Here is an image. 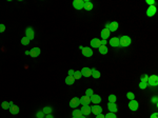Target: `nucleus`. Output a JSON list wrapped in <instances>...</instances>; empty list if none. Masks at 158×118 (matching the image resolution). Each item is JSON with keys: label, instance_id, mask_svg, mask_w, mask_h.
I'll return each mask as SVG.
<instances>
[{"label": "nucleus", "instance_id": "nucleus-36", "mask_svg": "<svg viewBox=\"0 0 158 118\" xmlns=\"http://www.w3.org/2000/svg\"><path fill=\"white\" fill-rule=\"evenodd\" d=\"M36 116H37V118H43L44 117V113H43L42 111H39V112H37Z\"/></svg>", "mask_w": 158, "mask_h": 118}, {"label": "nucleus", "instance_id": "nucleus-13", "mask_svg": "<svg viewBox=\"0 0 158 118\" xmlns=\"http://www.w3.org/2000/svg\"><path fill=\"white\" fill-rule=\"evenodd\" d=\"M79 101H80V104H82V105H89V103L91 102V99H90V97L84 95L81 98H79Z\"/></svg>", "mask_w": 158, "mask_h": 118}, {"label": "nucleus", "instance_id": "nucleus-23", "mask_svg": "<svg viewBox=\"0 0 158 118\" xmlns=\"http://www.w3.org/2000/svg\"><path fill=\"white\" fill-rule=\"evenodd\" d=\"M92 76L94 78H96V79H98V78L100 77V72L98 70H96V69H93L92 70Z\"/></svg>", "mask_w": 158, "mask_h": 118}, {"label": "nucleus", "instance_id": "nucleus-44", "mask_svg": "<svg viewBox=\"0 0 158 118\" xmlns=\"http://www.w3.org/2000/svg\"><path fill=\"white\" fill-rule=\"evenodd\" d=\"M9 105H10V108H11V107H13V105H14L13 101H9Z\"/></svg>", "mask_w": 158, "mask_h": 118}, {"label": "nucleus", "instance_id": "nucleus-37", "mask_svg": "<svg viewBox=\"0 0 158 118\" xmlns=\"http://www.w3.org/2000/svg\"><path fill=\"white\" fill-rule=\"evenodd\" d=\"M4 31H5V25L2 24V23H0V33L4 32Z\"/></svg>", "mask_w": 158, "mask_h": 118}, {"label": "nucleus", "instance_id": "nucleus-33", "mask_svg": "<svg viewBox=\"0 0 158 118\" xmlns=\"http://www.w3.org/2000/svg\"><path fill=\"white\" fill-rule=\"evenodd\" d=\"M104 118H117V116L115 115V113H111V112H109V113L104 116Z\"/></svg>", "mask_w": 158, "mask_h": 118}, {"label": "nucleus", "instance_id": "nucleus-34", "mask_svg": "<svg viewBox=\"0 0 158 118\" xmlns=\"http://www.w3.org/2000/svg\"><path fill=\"white\" fill-rule=\"evenodd\" d=\"M93 90L92 89H88V90H86V91H85V95L86 96H88V97H91V96H93Z\"/></svg>", "mask_w": 158, "mask_h": 118}, {"label": "nucleus", "instance_id": "nucleus-20", "mask_svg": "<svg viewBox=\"0 0 158 118\" xmlns=\"http://www.w3.org/2000/svg\"><path fill=\"white\" fill-rule=\"evenodd\" d=\"M74 82H75V79H74L73 76H68V77L65 78V83L68 84V85H72V84H74Z\"/></svg>", "mask_w": 158, "mask_h": 118}, {"label": "nucleus", "instance_id": "nucleus-42", "mask_svg": "<svg viewBox=\"0 0 158 118\" xmlns=\"http://www.w3.org/2000/svg\"><path fill=\"white\" fill-rule=\"evenodd\" d=\"M106 43H108V42H106V40H101V45H105Z\"/></svg>", "mask_w": 158, "mask_h": 118}, {"label": "nucleus", "instance_id": "nucleus-17", "mask_svg": "<svg viewBox=\"0 0 158 118\" xmlns=\"http://www.w3.org/2000/svg\"><path fill=\"white\" fill-rule=\"evenodd\" d=\"M156 13V6L155 5H151L149 7V9L147 10V15H148V17H152L154 16Z\"/></svg>", "mask_w": 158, "mask_h": 118}, {"label": "nucleus", "instance_id": "nucleus-2", "mask_svg": "<svg viewBox=\"0 0 158 118\" xmlns=\"http://www.w3.org/2000/svg\"><path fill=\"white\" fill-rule=\"evenodd\" d=\"M148 85H153V86H156L158 85V77L156 75H152V76H149V80H148Z\"/></svg>", "mask_w": 158, "mask_h": 118}, {"label": "nucleus", "instance_id": "nucleus-10", "mask_svg": "<svg viewBox=\"0 0 158 118\" xmlns=\"http://www.w3.org/2000/svg\"><path fill=\"white\" fill-rule=\"evenodd\" d=\"M90 99H91V102H93L95 104H98L101 102V97L99 95H96V94H93V96H91Z\"/></svg>", "mask_w": 158, "mask_h": 118}, {"label": "nucleus", "instance_id": "nucleus-14", "mask_svg": "<svg viewBox=\"0 0 158 118\" xmlns=\"http://www.w3.org/2000/svg\"><path fill=\"white\" fill-rule=\"evenodd\" d=\"M30 55L32 57H38L40 55V49L39 48H33L32 50H30Z\"/></svg>", "mask_w": 158, "mask_h": 118}, {"label": "nucleus", "instance_id": "nucleus-7", "mask_svg": "<svg viewBox=\"0 0 158 118\" xmlns=\"http://www.w3.org/2000/svg\"><path fill=\"white\" fill-rule=\"evenodd\" d=\"M79 104H80V101H79V98H77V97L72 98V100L70 101V107L73 109H77Z\"/></svg>", "mask_w": 158, "mask_h": 118}, {"label": "nucleus", "instance_id": "nucleus-25", "mask_svg": "<svg viewBox=\"0 0 158 118\" xmlns=\"http://www.w3.org/2000/svg\"><path fill=\"white\" fill-rule=\"evenodd\" d=\"M80 116H82L80 110H77V109L74 110V111H73V117H75V118H79Z\"/></svg>", "mask_w": 158, "mask_h": 118}, {"label": "nucleus", "instance_id": "nucleus-1", "mask_svg": "<svg viewBox=\"0 0 158 118\" xmlns=\"http://www.w3.org/2000/svg\"><path fill=\"white\" fill-rule=\"evenodd\" d=\"M131 44V38L129 36H121L119 38V45L123 46V48H126Z\"/></svg>", "mask_w": 158, "mask_h": 118}, {"label": "nucleus", "instance_id": "nucleus-29", "mask_svg": "<svg viewBox=\"0 0 158 118\" xmlns=\"http://www.w3.org/2000/svg\"><path fill=\"white\" fill-rule=\"evenodd\" d=\"M30 39H27L26 37H23L22 39H21V43H22V44L23 45H27V44H29V43H30Z\"/></svg>", "mask_w": 158, "mask_h": 118}, {"label": "nucleus", "instance_id": "nucleus-39", "mask_svg": "<svg viewBox=\"0 0 158 118\" xmlns=\"http://www.w3.org/2000/svg\"><path fill=\"white\" fill-rule=\"evenodd\" d=\"M151 118H158V114L157 113H153L151 115Z\"/></svg>", "mask_w": 158, "mask_h": 118}, {"label": "nucleus", "instance_id": "nucleus-26", "mask_svg": "<svg viewBox=\"0 0 158 118\" xmlns=\"http://www.w3.org/2000/svg\"><path fill=\"white\" fill-rule=\"evenodd\" d=\"M73 77H74V79H80V78L82 77L81 72H80V71H75Z\"/></svg>", "mask_w": 158, "mask_h": 118}, {"label": "nucleus", "instance_id": "nucleus-15", "mask_svg": "<svg viewBox=\"0 0 158 118\" xmlns=\"http://www.w3.org/2000/svg\"><path fill=\"white\" fill-rule=\"evenodd\" d=\"M91 45H92L93 48H99L101 45V40L98 38H93L92 40H91Z\"/></svg>", "mask_w": 158, "mask_h": 118}, {"label": "nucleus", "instance_id": "nucleus-22", "mask_svg": "<svg viewBox=\"0 0 158 118\" xmlns=\"http://www.w3.org/2000/svg\"><path fill=\"white\" fill-rule=\"evenodd\" d=\"M10 112H11V114H13V115H16V114L19 113V108L17 107V105L14 104L13 107L10 108Z\"/></svg>", "mask_w": 158, "mask_h": 118}, {"label": "nucleus", "instance_id": "nucleus-6", "mask_svg": "<svg viewBox=\"0 0 158 118\" xmlns=\"http://www.w3.org/2000/svg\"><path fill=\"white\" fill-rule=\"evenodd\" d=\"M138 108H139V104H138V102L135 99L130 100V102H129V109L131 110V111H137Z\"/></svg>", "mask_w": 158, "mask_h": 118}, {"label": "nucleus", "instance_id": "nucleus-30", "mask_svg": "<svg viewBox=\"0 0 158 118\" xmlns=\"http://www.w3.org/2000/svg\"><path fill=\"white\" fill-rule=\"evenodd\" d=\"M126 97H128V99H130V100L135 99V95H134V93H132V92L126 93Z\"/></svg>", "mask_w": 158, "mask_h": 118}, {"label": "nucleus", "instance_id": "nucleus-12", "mask_svg": "<svg viewBox=\"0 0 158 118\" xmlns=\"http://www.w3.org/2000/svg\"><path fill=\"white\" fill-rule=\"evenodd\" d=\"M82 55L85 57H92L93 56V51L91 48H83L82 49Z\"/></svg>", "mask_w": 158, "mask_h": 118}, {"label": "nucleus", "instance_id": "nucleus-35", "mask_svg": "<svg viewBox=\"0 0 158 118\" xmlns=\"http://www.w3.org/2000/svg\"><path fill=\"white\" fill-rule=\"evenodd\" d=\"M147 86H148V83H147V82H141V81H140V83H139V88H140V89L144 90L145 88H147Z\"/></svg>", "mask_w": 158, "mask_h": 118}, {"label": "nucleus", "instance_id": "nucleus-27", "mask_svg": "<svg viewBox=\"0 0 158 118\" xmlns=\"http://www.w3.org/2000/svg\"><path fill=\"white\" fill-rule=\"evenodd\" d=\"M52 111H53V109L51 107H45V108H43V110H42V112L44 114H51Z\"/></svg>", "mask_w": 158, "mask_h": 118}, {"label": "nucleus", "instance_id": "nucleus-8", "mask_svg": "<svg viewBox=\"0 0 158 118\" xmlns=\"http://www.w3.org/2000/svg\"><path fill=\"white\" fill-rule=\"evenodd\" d=\"M80 72H81V75L84 76V77H91L92 76V69H90V68H83Z\"/></svg>", "mask_w": 158, "mask_h": 118}, {"label": "nucleus", "instance_id": "nucleus-28", "mask_svg": "<svg viewBox=\"0 0 158 118\" xmlns=\"http://www.w3.org/2000/svg\"><path fill=\"white\" fill-rule=\"evenodd\" d=\"M1 107H2V109H4V110H10L9 101H3L2 103H1Z\"/></svg>", "mask_w": 158, "mask_h": 118}, {"label": "nucleus", "instance_id": "nucleus-3", "mask_svg": "<svg viewBox=\"0 0 158 118\" xmlns=\"http://www.w3.org/2000/svg\"><path fill=\"white\" fill-rule=\"evenodd\" d=\"M73 6L76 10H81L84 7V1L83 0H74L73 1Z\"/></svg>", "mask_w": 158, "mask_h": 118}, {"label": "nucleus", "instance_id": "nucleus-46", "mask_svg": "<svg viewBox=\"0 0 158 118\" xmlns=\"http://www.w3.org/2000/svg\"><path fill=\"white\" fill-rule=\"evenodd\" d=\"M79 118H85V116H83V115H82V116H80Z\"/></svg>", "mask_w": 158, "mask_h": 118}, {"label": "nucleus", "instance_id": "nucleus-24", "mask_svg": "<svg viewBox=\"0 0 158 118\" xmlns=\"http://www.w3.org/2000/svg\"><path fill=\"white\" fill-rule=\"evenodd\" d=\"M98 49H99V53H100V54H103V55L108 53V51H109L108 48H106L105 45H100Z\"/></svg>", "mask_w": 158, "mask_h": 118}, {"label": "nucleus", "instance_id": "nucleus-32", "mask_svg": "<svg viewBox=\"0 0 158 118\" xmlns=\"http://www.w3.org/2000/svg\"><path fill=\"white\" fill-rule=\"evenodd\" d=\"M148 80H149V76L145 75V74L140 77V81H141V82H147V83H148Z\"/></svg>", "mask_w": 158, "mask_h": 118}, {"label": "nucleus", "instance_id": "nucleus-11", "mask_svg": "<svg viewBox=\"0 0 158 118\" xmlns=\"http://www.w3.org/2000/svg\"><path fill=\"white\" fill-rule=\"evenodd\" d=\"M81 114L83 116H88L89 114H91L92 112H91V107H89V105H82V108H81Z\"/></svg>", "mask_w": 158, "mask_h": 118}, {"label": "nucleus", "instance_id": "nucleus-41", "mask_svg": "<svg viewBox=\"0 0 158 118\" xmlns=\"http://www.w3.org/2000/svg\"><path fill=\"white\" fill-rule=\"evenodd\" d=\"M96 118H104V115H102V113L98 114V115H96Z\"/></svg>", "mask_w": 158, "mask_h": 118}, {"label": "nucleus", "instance_id": "nucleus-5", "mask_svg": "<svg viewBox=\"0 0 158 118\" xmlns=\"http://www.w3.org/2000/svg\"><path fill=\"white\" fill-rule=\"evenodd\" d=\"M105 29H109L110 32H115V31H117V29H118V22L114 21V22L108 23V24L105 25Z\"/></svg>", "mask_w": 158, "mask_h": 118}, {"label": "nucleus", "instance_id": "nucleus-45", "mask_svg": "<svg viewBox=\"0 0 158 118\" xmlns=\"http://www.w3.org/2000/svg\"><path fill=\"white\" fill-rule=\"evenodd\" d=\"M45 118H54L52 115H51V114H47V115H46V117Z\"/></svg>", "mask_w": 158, "mask_h": 118}, {"label": "nucleus", "instance_id": "nucleus-47", "mask_svg": "<svg viewBox=\"0 0 158 118\" xmlns=\"http://www.w3.org/2000/svg\"><path fill=\"white\" fill-rule=\"evenodd\" d=\"M73 118H75V117H73Z\"/></svg>", "mask_w": 158, "mask_h": 118}, {"label": "nucleus", "instance_id": "nucleus-38", "mask_svg": "<svg viewBox=\"0 0 158 118\" xmlns=\"http://www.w3.org/2000/svg\"><path fill=\"white\" fill-rule=\"evenodd\" d=\"M147 3H148V4H150V6H151V5L155 4V1H154V0H147Z\"/></svg>", "mask_w": 158, "mask_h": 118}, {"label": "nucleus", "instance_id": "nucleus-4", "mask_svg": "<svg viewBox=\"0 0 158 118\" xmlns=\"http://www.w3.org/2000/svg\"><path fill=\"white\" fill-rule=\"evenodd\" d=\"M25 37L27 39H30V40H33V39H34L35 32H34V30L32 29V27H26V30H25Z\"/></svg>", "mask_w": 158, "mask_h": 118}, {"label": "nucleus", "instance_id": "nucleus-31", "mask_svg": "<svg viewBox=\"0 0 158 118\" xmlns=\"http://www.w3.org/2000/svg\"><path fill=\"white\" fill-rule=\"evenodd\" d=\"M116 96L115 95H110L109 96V102H112V103H115L116 102Z\"/></svg>", "mask_w": 158, "mask_h": 118}, {"label": "nucleus", "instance_id": "nucleus-40", "mask_svg": "<svg viewBox=\"0 0 158 118\" xmlns=\"http://www.w3.org/2000/svg\"><path fill=\"white\" fill-rule=\"evenodd\" d=\"M74 72H75V71L70 70V71H69V76H73V75H74Z\"/></svg>", "mask_w": 158, "mask_h": 118}, {"label": "nucleus", "instance_id": "nucleus-9", "mask_svg": "<svg viewBox=\"0 0 158 118\" xmlns=\"http://www.w3.org/2000/svg\"><path fill=\"white\" fill-rule=\"evenodd\" d=\"M91 112H93V114L95 115H98V114H101L102 113V108L100 105H93L92 108H91Z\"/></svg>", "mask_w": 158, "mask_h": 118}, {"label": "nucleus", "instance_id": "nucleus-19", "mask_svg": "<svg viewBox=\"0 0 158 118\" xmlns=\"http://www.w3.org/2000/svg\"><path fill=\"white\" fill-rule=\"evenodd\" d=\"M108 109L110 110L111 113H115V112L118 111V108H117L116 103H112V102H109L108 103Z\"/></svg>", "mask_w": 158, "mask_h": 118}, {"label": "nucleus", "instance_id": "nucleus-43", "mask_svg": "<svg viewBox=\"0 0 158 118\" xmlns=\"http://www.w3.org/2000/svg\"><path fill=\"white\" fill-rule=\"evenodd\" d=\"M153 102H154V103H156V104H157V98H156V97H154V98H153Z\"/></svg>", "mask_w": 158, "mask_h": 118}, {"label": "nucleus", "instance_id": "nucleus-18", "mask_svg": "<svg viewBox=\"0 0 158 118\" xmlns=\"http://www.w3.org/2000/svg\"><path fill=\"white\" fill-rule=\"evenodd\" d=\"M110 30L109 29H104L101 31V37H102V40H106V39H108L109 37H110Z\"/></svg>", "mask_w": 158, "mask_h": 118}, {"label": "nucleus", "instance_id": "nucleus-21", "mask_svg": "<svg viewBox=\"0 0 158 118\" xmlns=\"http://www.w3.org/2000/svg\"><path fill=\"white\" fill-rule=\"evenodd\" d=\"M84 9L86 11H91L93 9V3L89 1V0H86V1H84Z\"/></svg>", "mask_w": 158, "mask_h": 118}, {"label": "nucleus", "instance_id": "nucleus-16", "mask_svg": "<svg viewBox=\"0 0 158 118\" xmlns=\"http://www.w3.org/2000/svg\"><path fill=\"white\" fill-rule=\"evenodd\" d=\"M109 43H110V45L114 46V48H117V46H119V38H118V37H114L112 39H110Z\"/></svg>", "mask_w": 158, "mask_h": 118}]
</instances>
